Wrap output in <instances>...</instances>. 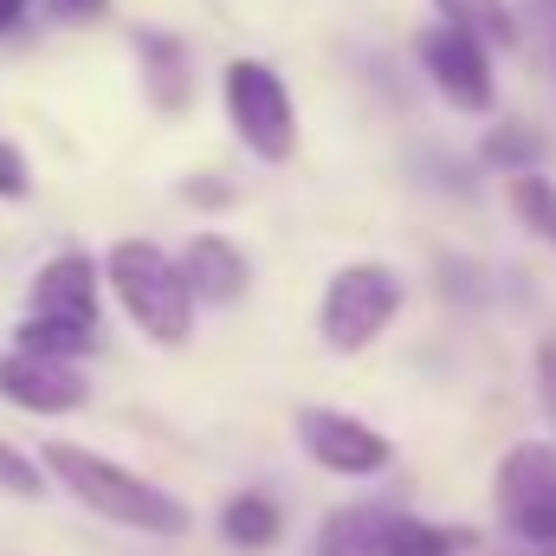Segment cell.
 Segmentation results:
<instances>
[{"label": "cell", "mask_w": 556, "mask_h": 556, "mask_svg": "<svg viewBox=\"0 0 556 556\" xmlns=\"http://www.w3.org/2000/svg\"><path fill=\"white\" fill-rule=\"evenodd\" d=\"M0 402L20 408V415H78L91 402V382L72 363H46V356L0 350Z\"/></svg>", "instance_id": "obj_8"}, {"label": "cell", "mask_w": 556, "mask_h": 556, "mask_svg": "<svg viewBox=\"0 0 556 556\" xmlns=\"http://www.w3.org/2000/svg\"><path fill=\"white\" fill-rule=\"evenodd\" d=\"M0 492H13V498H46L52 485H46V472H39V459H33V453L0 446Z\"/></svg>", "instance_id": "obj_19"}, {"label": "cell", "mask_w": 556, "mask_h": 556, "mask_svg": "<svg viewBox=\"0 0 556 556\" xmlns=\"http://www.w3.org/2000/svg\"><path fill=\"white\" fill-rule=\"evenodd\" d=\"M181 194H188L194 207H227V201H233V188H227V181H201V175H194V181H181Z\"/></svg>", "instance_id": "obj_22"}, {"label": "cell", "mask_w": 556, "mask_h": 556, "mask_svg": "<svg viewBox=\"0 0 556 556\" xmlns=\"http://www.w3.org/2000/svg\"><path fill=\"white\" fill-rule=\"evenodd\" d=\"M415 52H420V72L433 78V91H440L453 111L485 117V111L498 104V85H492V52H485L472 33H459V26H427Z\"/></svg>", "instance_id": "obj_6"}, {"label": "cell", "mask_w": 556, "mask_h": 556, "mask_svg": "<svg viewBox=\"0 0 556 556\" xmlns=\"http://www.w3.org/2000/svg\"><path fill=\"white\" fill-rule=\"evenodd\" d=\"M498 518L525 551H556V446L525 440L498 459Z\"/></svg>", "instance_id": "obj_5"}, {"label": "cell", "mask_w": 556, "mask_h": 556, "mask_svg": "<svg viewBox=\"0 0 556 556\" xmlns=\"http://www.w3.org/2000/svg\"><path fill=\"white\" fill-rule=\"evenodd\" d=\"M505 201H511V214H518L538 240L556 247V181H544V175H511Z\"/></svg>", "instance_id": "obj_16"}, {"label": "cell", "mask_w": 556, "mask_h": 556, "mask_svg": "<svg viewBox=\"0 0 556 556\" xmlns=\"http://www.w3.org/2000/svg\"><path fill=\"white\" fill-rule=\"evenodd\" d=\"M39 7H46V20H59V26H91V20L111 13V0H39Z\"/></svg>", "instance_id": "obj_21"}, {"label": "cell", "mask_w": 556, "mask_h": 556, "mask_svg": "<svg viewBox=\"0 0 556 556\" xmlns=\"http://www.w3.org/2000/svg\"><path fill=\"white\" fill-rule=\"evenodd\" d=\"M389 505H343L317 525V556H382L389 538Z\"/></svg>", "instance_id": "obj_12"}, {"label": "cell", "mask_w": 556, "mask_h": 556, "mask_svg": "<svg viewBox=\"0 0 556 556\" xmlns=\"http://www.w3.org/2000/svg\"><path fill=\"white\" fill-rule=\"evenodd\" d=\"M137 52H142V91L162 117H181L188 98H194V78H188V46L175 33H155L142 26L137 33Z\"/></svg>", "instance_id": "obj_11"}, {"label": "cell", "mask_w": 556, "mask_h": 556, "mask_svg": "<svg viewBox=\"0 0 556 556\" xmlns=\"http://www.w3.org/2000/svg\"><path fill=\"white\" fill-rule=\"evenodd\" d=\"M459 544H466V531H433V525H420L408 511H395L389 538H382V556H453Z\"/></svg>", "instance_id": "obj_17"}, {"label": "cell", "mask_w": 556, "mask_h": 556, "mask_svg": "<svg viewBox=\"0 0 556 556\" xmlns=\"http://www.w3.org/2000/svg\"><path fill=\"white\" fill-rule=\"evenodd\" d=\"M175 273H181L188 304H240V298H247V285H253L247 253H240L227 233H194V240L181 247Z\"/></svg>", "instance_id": "obj_9"}, {"label": "cell", "mask_w": 556, "mask_h": 556, "mask_svg": "<svg viewBox=\"0 0 556 556\" xmlns=\"http://www.w3.org/2000/svg\"><path fill=\"white\" fill-rule=\"evenodd\" d=\"M402 273L382 266V260H350L337 266L324 298H317V330H324V350L337 356H363L395 317H402Z\"/></svg>", "instance_id": "obj_3"}, {"label": "cell", "mask_w": 556, "mask_h": 556, "mask_svg": "<svg viewBox=\"0 0 556 556\" xmlns=\"http://www.w3.org/2000/svg\"><path fill=\"white\" fill-rule=\"evenodd\" d=\"M26 7H33V0H0V33H7V26H20V20H26Z\"/></svg>", "instance_id": "obj_23"}, {"label": "cell", "mask_w": 556, "mask_h": 556, "mask_svg": "<svg viewBox=\"0 0 556 556\" xmlns=\"http://www.w3.org/2000/svg\"><path fill=\"white\" fill-rule=\"evenodd\" d=\"M220 538L233 551H273L278 538H285V511H278L266 492H233L220 505Z\"/></svg>", "instance_id": "obj_14"}, {"label": "cell", "mask_w": 556, "mask_h": 556, "mask_svg": "<svg viewBox=\"0 0 556 556\" xmlns=\"http://www.w3.org/2000/svg\"><path fill=\"white\" fill-rule=\"evenodd\" d=\"M39 472H46V485H65L78 505H91L98 518H111L124 531H142V538H181L188 531V505L175 492H162L155 479H142V472L91 453V446L46 440L39 446Z\"/></svg>", "instance_id": "obj_1"}, {"label": "cell", "mask_w": 556, "mask_h": 556, "mask_svg": "<svg viewBox=\"0 0 556 556\" xmlns=\"http://www.w3.org/2000/svg\"><path fill=\"white\" fill-rule=\"evenodd\" d=\"M33 194V175H26V155H20V142L0 137V201H26Z\"/></svg>", "instance_id": "obj_20"}, {"label": "cell", "mask_w": 556, "mask_h": 556, "mask_svg": "<svg viewBox=\"0 0 556 556\" xmlns=\"http://www.w3.org/2000/svg\"><path fill=\"white\" fill-rule=\"evenodd\" d=\"M298 446L337 479H376L395 459L389 433H376L369 420L343 415V408H298Z\"/></svg>", "instance_id": "obj_7"}, {"label": "cell", "mask_w": 556, "mask_h": 556, "mask_svg": "<svg viewBox=\"0 0 556 556\" xmlns=\"http://www.w3.org/2000/svg\"><path fill=\"white\" fill-rule=\"evenodd\" d=\"M498 556H551V551H525V544H511V551H498Z\"/></svg>", "instance_id": "obj_24"}, {"label": "cell", "mask_w": 556, "mask_h": 556, "mask_svg": "<svg viewBox=\"0 0 556 556\" xmlns=\"http://www.w3.org/2000/svg\"><path fill=\"white\" fill-rule=\"evenodd\" d=\"M538 155H544V142H538V130H525V124H498L485 137V162L505 168V175H538Z\"/></svg>", "instance_id": "obj_18"}, {"label": "cell", "mask_w": 556, "mask_h": 556, "mask_svg": "<svg viewBox=\"0 0 556 556\" xmlns=\"http://www.w3.org/2000/svg\"><path fill=\"white\" fill-rule=\"evenodd\" d=\"M220 98H227L233 137L247 142L260 162H291V149H298V104H291L285 78L266 59H233L220 72Z\"/></svg>", "instance_id": "obj_4"}, {"label": "cell", "mask_w": 556, "mask_h": 556, "mask_svg": "<svg viewBox=\"0 0 556 556\" xmlns=\"http://www.w3.org/2000/svg\"><path fill=\"white\" fill-rule=\"evenodd\" d=\"M98 260L91 253H52L33 273V304L26 317H65V324H98Z\"/></svg>", "instance_id": "obj_10"}, {"label": "cell", "mask_w": 556, "mask_h": 556, "mask_svg": "<svg viewBox=\"0 0 556 556\" xmlns=\"http://www.w3.org/2000/svg\"><path fill=\"white\" fill-rule=\"evenodd\" d=\"M446 26L472 33L479 46H518V13L511 0H433Z\"/></svg>", "instance_id": "obj_15"}, {"label": "cell", "mask_w": 556, "mask_h": 556, "mask_svg": "<svg viewBox=\"0 0 556 556\" xmlns=\"http://www.w3.org/2000/svg\"><path fill=\"white\" fill-rule=\"evenodd\" d=\"M13 350L20 356H46V363H72L98 350V324H65V317H20L13 330Z\"/></svg>", "instance_id": "obj_13"}, {"label": "cell", "mask_w": 556, "mask_h": 556, "mask_svg": "<svg viewBox=\"0 0 556 556\" xmlns=\"http://www.w3.org/2000/svg\"><path fill=\"white\" fill-rule=\"evenodd\" d=\"M98 278L117 291V304H124V317L137 324L149 343H188V330H194V304H188V291H181V273H175V260L155 247V240H117L111 253H104V266Z\"/></svg>", "instance_id": "obj_2"}]
</instances>
